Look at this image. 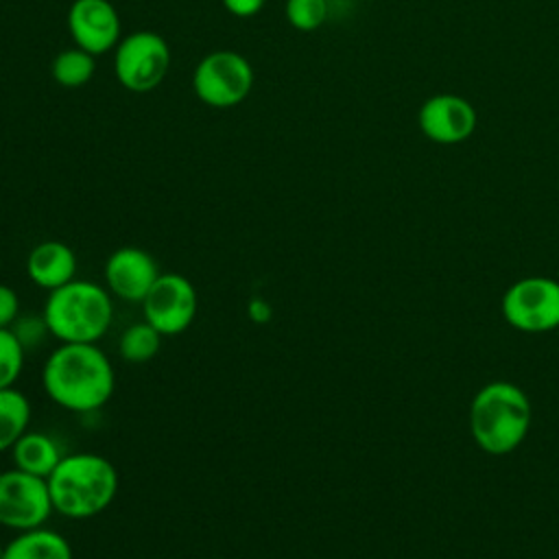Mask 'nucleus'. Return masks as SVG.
Masks as SVG:
<instances>
[{
	"label": "nucleus",
	"instance_id": "5701e85b",
	"mask_svg": "<svg viewBox=\"0 0 559 559\" xmlns=\"http://www.w3.org/2000/svg\"><path fill=\"white\" fill-rule=\"evenodd\" d=\"M223 7L236 17H251L260 13V9L264 7V0H223Z\"/></svg>",
	"mask_w": 559,
	"mask_h": 559
},
{
	"label": "nucleus",
	"instance_id": "7ed1b4c3",
	"mask_svg": "<svg viewBox=\"0 0 559 559\" xmlns=\"http://www.w3.org/2000/svg\"><path fill=\"white\" fill-rule=\"evenodd\" d=\"M528 426L531 402L513 382H489L469 404V432L487 454L513 452L524 441Z\"/></svg>",
	"mask_w": 559,
	"mask_h": 559
},
{
	"label": "nucleus",
	"instance_id": "ddd939ff",
	"mask_svg": "<svg viewBox=\"0 0 559 559\" xmlns=\"http://www.w3.org/2000/svg\"><path fill=\"white\" fill-rule=\"evenodd\" d=\"M26 273L35 286L50 293L74 280L76 255L61 240H44L26 255Z\"/></svg>",
	"mask_w": 559,
	"mask_h": 559
},
{
	"label": "nucleus",
	"instance_id": "b1692460",
	"mask_svg": "<svg viewBox=\"0 0 559 559\" xmlns=\"http://www.w3.org/2000/svg\"><path fill=\"white\" fill-rule=\"evenodd\" d=\"M2 557H4V546L0 544V559H2Z\"/></svg>",
	"mask_w": 559,
	"mask_h": 559
},
{
	"label": "nucleus",
	"instance_id": "2eb2a0df",
	"mask_svg": "<svg viewBox=\"0 0 559 559\" xmlns=\"http://www.w3.org/2000/svg\"><path fill=\"white\" fill-rule=\"evenodd\" d=\"M2 559H72V548L57 531L37 526L20 531L4 546Z\"/></svg>",
	"mask_w": 559,
	"mask_h": 559
},
{
	"label": "nucleus",
	"instance_id": "412c9836",
	"mask_svg": "<svg viewBox=\"0 0 559 559\" xmlns=\"http://www.w3.org/2000/svg\"><path fill=\"white\" fill-rule=\"evenodd\" d=\"M13 334L17 336V341L22 343L24 349H31L39 343L41 334L48 332L44 317H17V321L11 325ZM50 334V332H48Z\"/></svg>",
	"mask_w": 559,
	"mask_h": 559
},
{
	"label": "nucleus",
	"instance_id": "f03ea898",
	"mask_svg": "<svg viewBox=\"0 0 559 559\" xmlns=\"http://www.w3.org/2000/svg\"><path fill=\"white\" fill-rule=\"evenodd\" d=\"M46 483L55 511L70 520L98 515L118 493L114 463L94 452L66 454Z\"/></svg>",
	"mask_w": 559,
	"mask_h": 559
},
{
	"label": "nucleus",
	"instance_id": "9b49d317",
	"mask_svg": "<svg viewBox=\"0 0 559 559\" xmlns=\"http://www.w3.org/2000/svg\"><path fill=\"white\" fill-rule=\"evenodd\" d=\"M421 133L437 144L465 142L478 122L476 109L469 100L456 94L430 96L417 116Z\"/></svg>",
	"mask_w": 559,
	"mask_h": 559
},
{
	"label": "nucleus",
	"instance_id": "dca6fc26",
	"mask_svg": "<svg viewBox=\"0 0 559 559\" xmlns=\"http://www.w3.org/2000/svg\"><path fill=\"white\" fill-rule=\"evenodd\" d=\"M31 402L15 386L0 389V452L11 450L28 430Z\"/></svg>",
	"mask_w": 559,
	"mask_h": 559
},
{
	"label": "nucleus",
	"instance_id": "4468645a",
	"mask_svg": "<svg viewBox=\"0 0 559 559\" xmlns=\"http://www.w3.org/2000/svg\"><path fill=\"white\" fill-rule=\"evenodd\" d=\"M11 456L15 463L13 467L39 478H48L63 459L57 441L50 435L37 430H26L11 448Z\"/></svg>",
	"mask_w": 559,
	"mask_h": 559
},
{
	"label": "nucleus",
	"instance_id": "f3484780",
	"mask_svg": "<svg viewBox=\"0 0 559 559\" xmlns=\"http://www.w3.org/2000/svg\"><path fill=\"white\" fill-rule=\"evenodd\" d=\"M159 347H162V334L144 319L124 328V332L120 334V341H118L120 358H124L127 362H133V365L153 360L157 356Z\"/></svg>",
	"mask_w": 559,
	"mask_h": 559
},
{
	"label": "nucleus",
	"instance_id": "6ab92c4d",
	"mask_svg": "<svg viewBox=\"0 0 559 559\" xmlns=\"http://www.w3.org/2000/svg\"><path fill=\"white\" fill-rule=\"evenodd\" d=\"M26 349L17 341L11 328H0V389H9L15 384L22 367H24Z\"/></svg>",
	"mask_w": 559,
	"mask_h": 559
},
{
	"label": "nucleus",
	"instance_id": "39448f33",
	"mask_svg": "<svg viewBox=\"0 0 559 559\" xmlns=\"http://www.w3.org/2000/svg\"><path fill=\"white\" fill-rule=\"evenodd\" d=\"M251 87L253 68L236 50L207 52L192 72V90L207 107H236L249 96Z\"/></svg>",
	"mask_w": 559,
	"mask_h": 559
},
{
	"label": "nucleus",
	"instance_id": "6e6552de",
	"mask_svg": "<svg viewBox=\"0 0 559 559\" xmlns=\"http://www.w3.org/2000/svg\"><path fill=\"white\" fill-rule=\"evenodd\" d=\"M55 511L46 478L17 467L0 472V524L13 531L44 526Z\"/></svg>",
	"mask_w": 559,
	"mask_h": 559
},
{
	"label": "nucleus",
	"instance_id": "1a4fd4ad",
	"mask_svg": "<svg viewBox=\"0 0 559 559\" xmlns=\"http://www.w3.org/2000/svg\"><path fill=\"white\" fill-rule=\"evenodd\" d=\"M199 299L192 282L181 273H159L157 282L142 299V314L162 336L186 332L197 317Z\"/></svg>",
	"mask_w": 559,
	"mask_h": 559
},
{
	"label": "nucleus",
	"instance_id": "f8f14e48",
	"mask_svg": "<svg viewBox=\"0 0 559 559\" xmlns=\"http://www.w3.org/2000/svg\"><path fill=\"white\" fill-rule=\"evenodd\" d=\"M157 277L155 258L140 247H120L105 262L107 290L124 301L142 304Z\"/></svg>",
	"mask_w": 559,
	"mask_h": 559
},
{
	"label": "nucleus",
	"instance_id": "20e7f679",
	"mask_svg": "<svg viewBox=\"0 0 559 559\" xmlns=\"http://www.w3.org/2000/svg\"><path fill=\"white\" fill-rule=\"evenodd\" d=\"M61 343H96L114 321L111 293L87 280H72L48 293L41 312Z\"/></svg>",
	"mask_w": 559,
	"mask_h": 559
},
{
	"label": "nucleus",
	"instance_id": "aec40b11",
	"mask_svg": "<svg viewBox=\"0 0 559 559\" xmlns=\"http://www.w3.org/2000/svg\"><path fill=\"white\" fill-rule=\"evenodd\" d=\"M284 15L297 31H317L328 17V0H286Z\"/></svg>",
	"mask_w": 559,
	"mask_h": 559
},
{
	"label": "nucleus",
	"instance_id": "f257e3e1",
	"mask_svg": "<svg viewBox=\"0 0 559 559\" xmlns=\"http://www.w3.org/2000/svg\"><path fill=\"white\" fill-rule=\"evenodd\" d=\"M41 384L55 404L85 413L109 402L116 378L96 343H59L44 362Z\"/></svg>",
	"mask_w": 559,
	"mask_h": 559
},
{
	"label": "nucleus",
	"instance_id": "423d86ee",
	"mask_svg": "<svg viewBox=\"0 0 559 559\" xmlns=\"http://www.w3.org/2000/svg\"><path fill=\"white\" fill-rule=\"evenodd\" d=\"M170 48L153 31H135L122 37L114 52V72L118 83L135 94L155 90L168 74Z\"/></svg>",
	"mask_w": 559,
	"mask_h": 559
},
{
	"label": "nucleus",
	"instance_id": "9d476101",
	"mask_svg": "<svg viewBox=\"0 0 559 559\" xmlns=\"http://www.w3.org/2000/svg\"><path fill=\"white\" fill-rule=\"evenodd\" d=\"M68 31L74 46L103 55L120 41V17L109 0H74L68 11Z\"/></svg>",
	"mask_w": 559,
	"mask_h": 559
},
{
	"label": "nucleus",
	"instance_id": "a211bd4d",
	"mask_svg": "<svg viewBox=\"0 0 559 559\" xmlns=\"http://www.w3.org/2000/svg\"><path fill=\"white\" fill-rule=\"evenodd\" d=\"M96 70V61L94 55L74 46L68 50H61L55 59H52V79L63 85V87H83L85 83H90V79L94 76Z\"/></svg>",
	"mask_w": 559,
	"mask_h": 559
},
{
	"label": "nucleus",
	"instance_id": "0eeeda50",
	"mask_svg": "<svg viewBox=\"0 0 559 559\" xmlns=\"http://www.w3.org/2000/svg\"><path fill=\"white\" fill-rule=\"evenodd\" d=\"M502 317L511 328L528 334L559 328V282L542 275L513 282L502 295Z\"/></svg>",
	"mask_w": 559,
	"mask_h": 559
},
{
	"label": "nucleus",
	"instance_id": "4be33fe9",
	"mask_svg": "<svg viewBox=\"0 0 559 559\" xmlns=\"http://www.w3.org/2000/svg\"><path fill=\"white\" fill-rule=\"evenodd\" d=\"M20 317V297L17 293L7 286L0 284V328H11Z\"/></svg>",
	"mask_w": 559,
	"mask_h": 559
}]
</instances>
